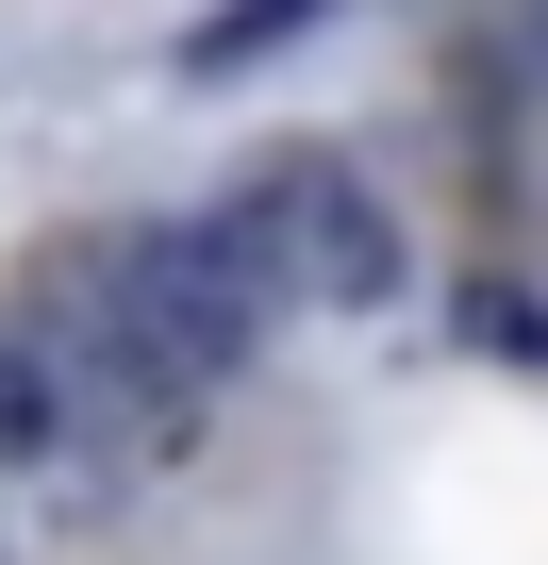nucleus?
Returning <instances> with one entry per match:
<instances>
[{"label": "nucleus", "mask_w": 548, "mask_h": 565, "mask_svg": "<svg viewBox=\"0 0 548 565\" xmlns=\"http://www.w3.org/2000/svg\"><path fill=\"white\" fill-rule=\"evenodd\" d=\"M233 216H249V249H266L283 300H333V317H383L399 300V216H383V183L350 150H266Z\"/></svg>", "instance_id": "nucleus-1"}, {"label": "nucleus", "mask_w": 548, "mask_h": 565, "mask_svg": "<svg viewBox=\"0 0 548 565\" xmlns=\"http://www.w3.org/2000/svg\"><path fill=\"white\" fill-rule=\"evenodd\" d=\"M51 449H67V366L0 333V466H51Z\"/></svg>", "instance_id": "nucleus-2"}, {"label": "nucleus", "mask_w": 548, "mask_h": 565, "mask_svg": "<svg viewBox=\"0 0 548 565\" xmlns=\"http://www.w3.org/2000/svg\"><path fill=\"white\" fill-rule=\"evenodd\" d=\"M465 350L482 366H548V300L531 282H465Z\"/></svg>", "instance_id": "nucleus-3"}, {"label": "nucleus", "mask_w": 548, "mask_h": 565, "mask_svg": "<svg viewBox=\"0 0 548 565\" xmlns=\"http://www.w3.org/2000/svg\"><path fill=\"white\" fill-rule=\"evenodd\" d=\"M515 51H531V67H548V0H531V18H515Z\"/></svg>", "instance_id": "nucleus-4"}]
</instances>
